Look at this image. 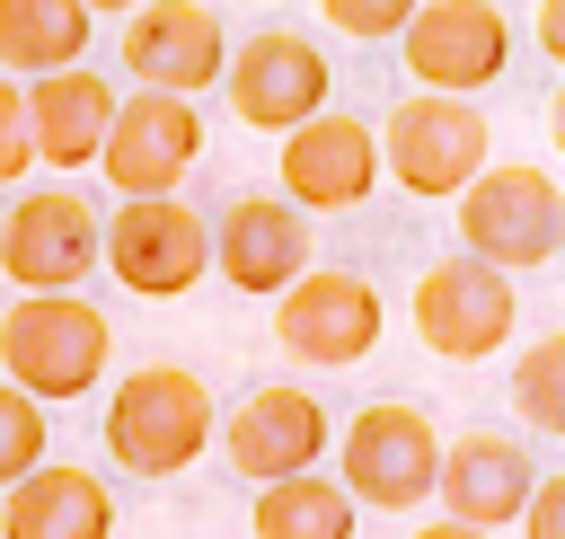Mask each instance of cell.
<instances>
[{
  "mask_svg": "<svg viewBox=\"0 0 565 539\" xmlns=\"http://www.w3.org/2000/svg\"><path fill=\"white\" fill-rule=\"evenodd\" d=\"M512 406L530 433H565V336H539L512 371Z\"/></svg>",
  "mask_w": 565,
  "mask_h": 539,
  "instance_id": "cell-22",
  "label": "cell"
},
{
  "mask_svg": "<svg viewBox=\"0 0 565 539\" xmlns=\"http://www.w3.org/2000/svg\"><path fill=\"white\" fill-rule=\"evenodd\" d=\"M0 539H115V495L106 477L44 459L0 495Z\"/></svg>",
  "mask_w": 565,
  "mask_h": 539,
  "instance_id": "cell-19",
  "label": "cell"
},
{
  "mask_svg": "<svg viewBox=\"0 0 565 539\" xmlns=\"http://www.w3.org/2000/svg\"><path fill=\"white\" fill-rule=\"evenodd\" d=\"M309 247H318L309 239V212H291L282 194H230V212L212 221V265L247 300H274L282 283H300L309 274Z\"/></svg>",
  "mask_w": 565,
  "mask_h": 539,
  "instance_id": "cell-15",
  "label": "cell"
},
{
  "mask_svg": "<svg viewBox=\"0 0 565 539\" xmlns=\"http://www.w3.org/2000/svg\"><path fill=\"white\" fill-rule=\"evenodd\" d=\"M397 44H406V71L424 97H477L512 62V18L494 0H415Z\"/></svg>",
  "mask_w": 565,
  "mask_h": 539,
  "instance_id": "cell-9",
  "label": "cell"
},
{
  "mask_svg": "<svg viewBox=\"0 0 565 539\" xmlns=\"http://www.w3.org/2000/svg\"><path fill=\"white\" fill-rule=\"evenodd\" d=\"M203 442H212V389L185 362H141V371L115 380V398H106V451H115V468L177 477V468L203 459Z\"/></svg>",
  "mask_w": 565,
  "mask_h": 539,
  "instance_id": "cell-3",
  "label": "cell"
},
{
  "mask_svg": "<svg viewBox=\"0 0 565 539\" xmlns=\"http://www.w3.org/2000/svg\"><path fill=\"white\" fill-rule=\"evenodd\" d=\"M106 353H115V327L79 292H18L0 309V380L26 389L35 406H62V398L97 389Z\"/></svg>",
  "mask_w": 565,
  "mask_h": 539,
  "instance_id": "cell-1",
  "label": "cell"
},
{
  "mask_svg": "<svg viewBox=\"0 0 565 539\" xmlns=\"http://www.w3.org/2000/svg\"><path fill=\"white\" fill-rule=\"evenodd\" d=\"M530 486H539V459H530L512 433H459V442H441L433 495L450 504V521H468V530H503V521H521Z\"/></svg>",
  "mask_w": 565,
  "mask_h": 539,
  "instance_id": "cell-17",
  "label": "cell"
},
{
  "mask_svg": "<svg viewBox=\"0 0 565 539\" xmlns=\"http://www.w3.org/2000/svg\"><path fill=\"white\" fill-rule=\"evenodd\" d=\"M406 9H415V0H318V18H327V27H344L353 44H362V35H397V27H406Z\"/></svg>",
  "mask_w": 565,
  "mask_h": 539,
  "instance_id": "cell-24",
  "label": "cell"
},
{
  "mask_svg": "<svg viewBox=\"0 0 565 539\" xmlns=\"http://www.w3.org/2000/svg\"><path fill=\"white\" fill-rule=\"evenodd\" d=\"M44 451H53L44 406H35L26 389H9V380H0V495H9L26 468H44Z\"/></svg>",
  "mask_w": 565,
  "mask_h": 539,
  "instance_id": "cell-23",
  "label": "cell"
},
{
  "mask_svg": "<svg viewBox=\"0 0 565 539\" xmlns=\"http://www.w3.org/2000/svg\"><path fill=\"white\" fill-rule=\"evenodd\" d=\"M371 141H380V177H397L415 203H450L494 159V133H486L477 97H406Z\"/></svg>",
  "mask_w": 565,
  "mask_h": 539,
  "instance_id": "cell-5",
  "label": "cell"
},
{
  "mask_svg": "<svg viewBox=\"0 0 565 539\" xmlns=\"http://www.w3.org/2000/svg\"><path fill=\"white\" fill-rule=\"evenodd\" d=\"M35 150H26V106H18V80H0V186L26 177Z\"/></svg>",
  "mask_w": 565,
  "mask_h": 539,
  "instance_id": "cell-25",
  "label": "cell"
},
{
  "mask_svg": "<svg viewBox=\"0 0 565 539\" xmlns=\"http://www.w3.org/2000/svg\"><path fill=\"white\" fill-rule=\"evenodd\" d=\"M0 274L18 292H79L97 274V212L71 186H35L0 212Z\"/></svg>",
  "mask_w": 565,
  "mask_h": 539,
  "instance_id": "cell-12",
  "label": "cell"
},
{
  "mask_svg": "<svg viewBox=\"0 0 565 539\" xmlns=\"http://www.w3.org/2000/svg\"><path fill=\"white\" fill-rule=\"evenodd\" d=\"M450 203H459V256H477L494 274H530L565 247V194L530 159H486Z\"/></svg>",
  "mask_w": 565,
  "mask_h": 539,
  "instance_id": "cell-2",
  "label": "cell"
},
{
  "mask_svg": "<svg viewBox=\"0 0 565 539\" xmlns=\"http://www.w3.org/2000/svg\"><path fill=\"white\" fill-rule=\"evenodd\" d=\"M539 44L565 53V0H539Z\"/></svg>",
  "mask_w": 565,
  "mask_h": 539,
  "instance_id": "cell-27",
  "label": "cell"
},
{
  "mask_svg": "<svg viewBox=\"0 0 565 539\" xmlns=\"http://www.w3.org/2000/svg\"><path fill=\"white\" fill-rule=\"evenodd\" d=\"M406 539H494V530H468V521H424V530H406Z\"/></svg>",
  "mask_w": 565,
  "mask_h": 539,
  "instance_id": "cell-28",
  "label": "cell"
},
{
  "mask_svg": "<svg viewBox=\"0 0 565 539\" xmlns=\"http://www.w3.org/2000/svg\"><path fill=\"white\" fill-rule=\"evenodd\" d=\"M433 468H441V433H433L424 406H406V398L353 406V424H344V442H335V486H344L353 504H371V512H415V504L433 495Z\"/></svg>",
  "mask_w": 565,
  "mask_h": 539,
  "instance_id": "cell-4",
  "label": "cell"
},
{
  "mask_svg": "<svg viewBox=\"0 0 565 539\" xmlns=\"http://www.w3.org/2000/svg\"><path fill=\"white\" fill-rule=\"evenodd\" d=\"M221 62H230V35H221V18H212L203 0H141V9L124 18V71H132L141 88H159V97L212 88Z\"/></svg>",
  "mask_w": 565,
  "mask_h": 539,
  "instance_id": "cell-16",
  "label": "cell"
},
{
  "mask_svg": "<svg viewBox=\"0 0 565 539\" xmlns=\"http://www.w3.org/2000/svg\"><path fill=\"white\" fill-rule=\"evenodd\" d=\"M247 530H256V539H353V495H344L335 477L300 468V477H274V486H256V504H247Z\"/></svg>",
  "mask_w": 565,
  "mask_h": 539,
  "instance_id": "cell-21",
  "label": "cell"
},
{
  "mask_svg": "<svg viewBox=\"0 0 565 539\" xmlns=\"http://www.w3.org/2000/svg\"><path fill=\"white\" fill-rule=\"evenodd\" d=\"M97 265L141 300H177L212 265V221L177 194H132L115 221H97Z\"/></svg>",
  "mask_w": 565,
  "mask_h": 539,
  "instance_id": "cell-6",
  "label": "cell"
},
{
  "mask_svg": "<svg viewBox=\"0 0 565 539\" xmlns=\"http://www.w3.org/2000/svg\"><path fill=\"white\" fill-rule=\"evenodd\" d=\"M194 159H203V115H194V97H159V88L115 97L106 141H97V177H106L124 203H132V194H177Z\"/></svg>",
  "mask_w": 565,
  "mask_h": 539,
  "instance_id": "cell-10",
  "label": "cell"
},
{
  "mask_svg": "<svg viewBox=\"0 0 565 539\" xmlns=\"http://www.w3.org/2000/svg\"><path fill=\"white\" fill-rule=\"evenodd\" d=\"M318 451H327V406H318L300 380L247 389V398L230 406V424H221V459H230L247 486L300 477V468H318Z\"/></svg>",
  "mask_w": 565,
  "mask_h": 539,
  "instance_id": "cell-13",
  "label": "cell"
},
{
  "mask_svg": "<svg viewBox=\"0 0 565 539\" xmlns=\"http://www.w3.org/2000/svg\"><path fill=\"white\" fill-rule=\"evenodd\" d=\"M79 9H88V18H132L141 0H79Z\"/></svg>",
  "mask_w": 565,
  "mask_h": 539,
  "instance_id": "cell-29",
  "label": "cell"
},
{
  "mask_svg": "<svg viewBox=\"0 0 565 539\" xmlns=\"http://www.w3.org/2000/svg\"><path fill=\"white\" fill-rule=\"evenodd\" d=\"M18 106H26V150H35V168H97V141H106L115 88H106L88 62L26 80Z\"/></svg>",
  "mask_w": 565,
  "mask_h": 539,
  "instance_id": "cell-18",
  "label": "cell"
},
{
  "mask_svg": "<svg viewBox=\"0 0 565 539\" xmlns=\"http://www.w3.org/2000/svg\"><path fill=\"white\" fill-rule=\"evenodd\" d=\"M512 327H521L512 274H494V265H477V256H459V247L415 274V336H424V353H441V362H486L494 345H512Z\"/></svg>",
  "mask_w": 565,
  "mask_h": 539,
  "instance_id": "cell-8",
  "label": "cell"
},
{
  "mask_svg": "<svg viewBox=\"0 0 565 539\" xmlns=\"http://www.w3.org/2000/svg\"><path fill=\"white\" fill-rule=\"evenodd\" d=\"M274 300H282L274 309V345L300 371H344V362H362L380 345V292L362 274H344V265H309Z\"/></svg>",
  "mask_w": 565,
  "mask_h": 539,
  "instance_id": "cell-11",
  "label": "cell"
},
{
  "mask_svg": "<svg viewBox=\"0 0 565 539\" xmlns=\"http://www.w3.org/2000/svg\"><path fill=\"white\" fill-rule=\"evenodd\" d=\"M221 88H230V115L247 124V133H291V124H309V115H327V97H335V71H327V53L300 35V27H265V35H247V44H230V62H221Z\"/></svg>",
  "mask_w": 565,
  "mask_h": 539,
  "instance_id": "cell-7",
  "label": "cell"
},
{
  "mask_svg": "<svg viewBox=\"0 0 565 539\" xmlns=\"http://www.w3.org/2000/svg\"><path fill=\"white\" fill-rule=\"evenodd\" d=\"M79 44H88V9L79 0H0V80L71 71Z\"/></svg>",
  "mask_w": 565,
  "mask_h": 539,
  "instance_id": "cell-20",
  "label": "cell"
},
{
  "mask_svg": "<svg viewBox=\"0 0 565 539\" xmlns=\"http://www.w3.org/2000/svg\"><path fill=\"white\" fill-rule=\"evenodd\" d=\"M521 530H530V539H565V477H539V486H530Z\"/></svg>",
  "mask_w": 565,
  "mask_h": 539,
  "instance_id": "cell-26",
  "label": "cell"
},
{
  "mask_svg": "<svg viewBox=\"0 0 565 539\" xmlns=\"http://www.w3.org/2000/svg\"><path fill=\"white\" fill-rule=\"evenodd\" d=\"M380 186V141L362 115H309L282 133V203L291 212H353Z\"/></svg>",
  "mask_w": 565,
  "mask_h": 539,
  "instance_id": "cell-14",
  "label": "cell"
}]
</instances>
